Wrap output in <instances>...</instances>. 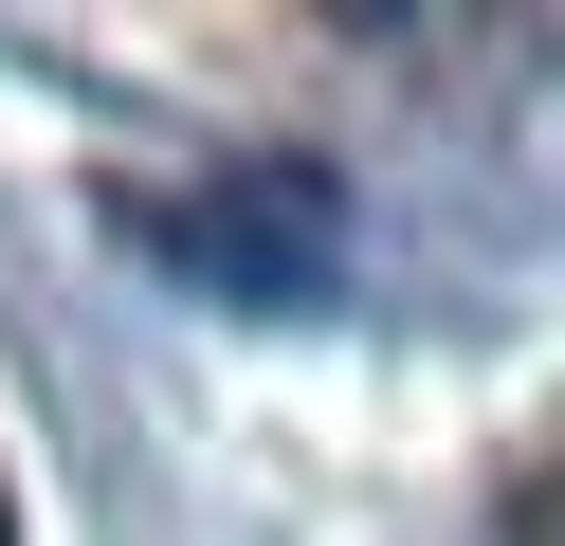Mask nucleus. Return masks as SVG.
<instances>
[{
    "label": "nucleus",
    "instance_id": "obj_1",
    "mask_svg": "<svg viewBox=\"0 0 565 546\" xmlns=\"http://www.w3.org/2000/svg\"><path fill=\"white\" fill-rule=\"evenodd\" d=\"M164 255L183 274H220V291H329V182L310 164H274V182H220V201H183L164 218Z\"/></svg>",
    "mask_w": 565,
    "mask_h": 546
}]
</instances>
